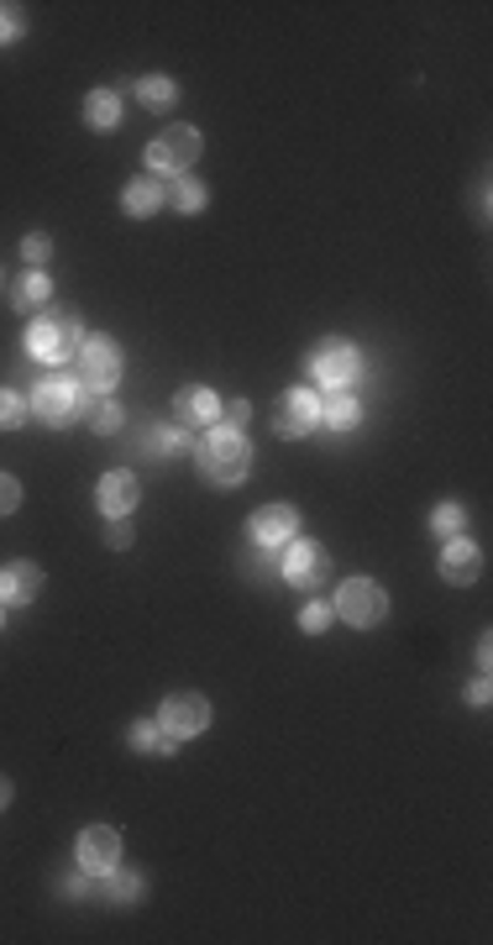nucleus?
<instances>
[{"label": "nucleus", "instance_id": "obj_1", "mask_svg": "<svg viewBox=\"0 0 493 945\" xmlns=\"http://www.w3.org/2000/svg\"><path fill=\"white\" fill-rule=\"evenodd\" d=\"M195 463H200L205 483L232 489V483H242V478L252 472V442H247L236 426H210L200 437V446H195Z\"/></svg>", "mask_w": 493, "mask_h": 945}, {"label": "nucleus", "instance_id": "obj_2", "mask_svg": "<svg viewBox=\"0 0 493 945\" xmlns=\"http://www.w3.org/2000/svg\"><path fill=\"white\" fill-rule=\"evenodd\" d=\"M79 347H85V326H79V316L74 310H42L37 321L27 326V353L37 357V363H69V357H79Z\"/></svg>", "mask_w": 493, "mask_h": 945}, {"label": "nucleus", "instance_id": "obj_3", "mask_svg": "<svg viewBox=\"0 0 493 945\" xmlns=\"http://www.w3.org/2000/svg\"><path fill=\"white\" fill-rule=\"evenodd\" d=\"M32 415H37L42 426H53V431L74 426V420L85 415V384H79V379H69V373L42 379V384L32 389Z\"/></svg>", "mask_w": 493, "mask_h": 945}, {"label": "nucleus", "instance_id": "obj_4", "mask_svg": "<svg viewBox=\"0 0 493 945\" xmlns=\"http://www.w3.org/2000/svg\"><path fill=\"white\" fill-rule=\"evenodd\" d=\"M310 373H316L320 389L347 394V389L357 384V373H362V357H357V347H352L347 336H325L316 347V357H310Z\"/></svg>", "mask_w": 493, "mask_h": 945}, {"label": "nucleus", "instance_id": "obj_5", "mask_svg": "<svg viewBox=\"0 0 493 945\" xmlns=\"http://www.w3.org/2000/svg\"><path fill=\"white\" fill-rule=\"evenodd\" d=\"M279 573L289 578L294 589L305 593H325L331 589V552L320 541H289V552L279 562Z\"/></svg>", "mask_w": 493, "mask_h": 945}, {"label": "nucleus", "instance_id": "obj_6", "mask_svg": "<svg viewBox=\"0 0 493 945\" xmlns=\"http://www.w3.org/2000/svg\"><path fill=\"white\" fill-rule=\"evenodd\" d=\"M336 615L347 625H357V630H368V625H378L389 615V593H383V584H373V578H347V584L336 589Z\"/></svg>", "mask_w": 493, "mask_h": 945}, {"label": "nucleus", "instance_id": "obj_7", "mask_svg": "<svg viewBox=\"0 0 493 945\" xmlns=\"http://www.w3.org/2000/svg\"><path fill=\"white\" fill-rule=\"evenodd\" d=\"M320 426V400L316 389H284L279 400H273V431L284 437V442H299V437H310Z\"/></svg>", "mask_w": 493, "mask_h": 945}, {"label": "nucleus", "instance_id": "obj_8", "mask_svg": "<svg viewBox=\"0 0 493 945\" xmlns=\"http://www.w3.org/2000/svg\"><path fill=\"white\" fill-rule=\"evenodd\" d=\"M158 731L169 740H195L200 731H210V699L200 694H169L158 709Z\"/></svg>", "mask_w": 493, "mask_h": 945}, {"label": "nucleus", "instance_id": "obj_9", "mask_svg": "<svg viewBox=\"0 0 493 945\" xmlns=\"http://www.w3.org/2000/svg\"><path fill=\"white\" fill-rule=\"evenodd\" d=\"M195 158H200V132H195V126H169L163 137L147 143V163H152L158 174H184Z\"/></svg>", "mask_w": 493, "mask_h": 945}, {"label": "nucleus", "instance_id": "obj_10", "mask_svg": "<svg viewBox=\"0 0 493 945\" xmlns=\"http://www.w3.org/2000/svg\"><path fill=\"white\" fill-rule=\"evenodd\" d=\"M121 379V347L111 342V336H85V347H79V384L85 389H116Z\"/></svg>", "mask_w": 493, "mask_h": 945}, {"label": "nucleus", "instance_id": "obj_11", "mask_svg": "<svg viewBox=\"0 0 493 945\" xmlns=\"http://www.w3.org/2000/svg\"><path fill=\"white\" fill-rule=\"evenodd\" d=\"M174 420L189 426V431H210V426L221 420V394L205 389V384H184L174 394Z\"/></svg>", "mask_w": 493, "mask_h": 945}, {"label": "nucleus", "instance_id": "obj_12", "mask_svg": "<svg viewBox=\"0 0 493 945\" xmlns=\"http://www.w3.org/2000/svg\"><path fill=\"white\" fill-rule=\"evenodd\" d=\"M74 857H79V867L85 872H111L121 861V835L111 825H89L79 830V840H74Z\"/></svg>", "mask_w": 493, "mask_h": 945}, {"label": "nucleus", "instance_id": "obj_13", "mask_svg": "<svg viewBox=\"0 0 493 945\" xmlns=\"http://www.w3.org/2000/svg\"><path fill=\"white\" fill-rule=\"evenodd\" d=\"M294 531H299V510L294 504H262L252 515V526H247V536L258 547H289Z\"/></svg>", "mask_w": 493, "mask_h": 945}, {"label": "nucleus", "instance_id": "obj_14", "mask_svg": "<svg viewBox=\"0 0 493 945\" xmlns=\"http://www.w3.org/2000/svg\"><path fill=\"white\" fill-rule=\"evenodd\" d=\"M435 567H441V578H446L452 589H467V584H478V573H483V552H478L467 536H452Z\"/></svg>", "mask_w": 493, "mask_h": 945}, {"label": "nucleus", "instance_id": "obj_15", "mask_svg": "<svg viewBox=\"0 0 493 945\" xmlns=\"http://www.w3.org/2000/svg\"><path fill=\"white\" fill-rule=\"evenodd\" d=\"M137 500H143V489H137V478H132L126 468L106 472V478H100V489H95V504H100L111 520L132 515V510H137Z\"/></svg>", "mask_w": 493, "mask_h": 945}, {"label": "nucleus", "instance_id": "obj_16", "mask_svg": "<svg viewBox=\"0 0 493 945\" xmlns=\"http://www.w3.org/2000/svg\"><path fill=\"white\" fill-rule=\"evenodd\" d=\"M42 599V567L37 562H5L0 567V604H32Z\"/></svg>", "mask_w": 493, "mask_h": 945}, {"label": "nucleus", "instance_id": "obj_17", "mask_svg": "<svg viewBox=\"0 0 493 945\" xmlns=\"http://www.w3.org/2000/svg\"><path fill=\"white\" fill-rule=\"evenodd\" d=\"M163 200H169V189H163V179H132V184H126V189H121V210H126V216H137V221H143V216H158V210H163Z\"/></svg>", "mask_w": 493, "mask_h": 945}, {"label": "nucleus", "instance_id": "obj_18", "mask_svg": "<svg viewBox=\"0 0 493 945\" xmlns=\"http://www.w3.org/2000/svg\"><path fill=\"white\" fill-rule=\"evenodd\" d=\"M48 299H53V279H48L42 268H27V273L11 279V305H16V310L32 316V310H42Z\"/></svg>", "mask_w": 493, "mask_h": 945}, {"label": "nucleus", "instance_id": "obj_19", "mask_svg": "<svg viewBox=\"0 0 493 945\" xmlns=\"http://www.w3.org/2000/svg\"><path fill=\"white\" fill-rule=\"evenodd\" d=\"M85 121L95 126V132H111L121 121V95L116 89H89L85 95Z\"/></svg>", "mask_w": 493, "mask_h": 945}, {"label": "nucleus", "instance_id": "obj_20", "mask_svg": "<svg viewBox=\"0 0 493 945\" xmlns=\"http://www.w3.org/2000/svg\"><path fill=\"white\" fill-rule=\"evenodd\" d=\"M137 100H143L147 111H169L178 100V85L169 74H147V79H137Z\"/></svg>", "mask_w": 493, "mask_h": 945}, {"label": "nucleus", "instance_id": "obj_21", "mask_svg": "<svg viewBox=\"0 0 493 945\" xmlns=\"http://www.w3.org/2000/svg\"><path fill=\"white\" fill-rule=\"evenodd\" d=\"M106 877H111V883H106V898H111V904H137V898H143V872H121V861H116Z\"/></svg>", "mask_w": 493, "mask_h": 945}, {"label": "nucleus", "instance_id": "obj_22", "mask_svg": "<svg viewBox=\"0 0 493 945\" xmlns=\"http://www.w3.org/2000/svg\"><path fill=\"white\" fill-rule=\"evenodd\" d=\"M132 746H137V751H158V757H174L178 740L163 736V731H158V720H137V725H132Z\"/></svg>", "mask_w": 493, "mask_h": 945}, {"label": "nucleus", "instance_id": "obj_23", "mask_svg": "<svg viewBox=\"0 0 493 945\" xmlns=\"http://www.w3.org/2000/svg\"><path fill=\"white\" fill-rule=\"evenodd\" d=\"M325 420H331V431H352L357 420H362V405L352 400V394H331V405H325Z\"/></svg>", "mask_w": 493, "mask_h": 945}, {"label": "nucleus", "instance_id": "obj_24", "mask_svg": "<svg viewBox=\"0 0 493 945\" xmlns=\"http://www.w3.org/2000/svg\"><path fill=\"white\" fill-rule=\"evenodd\" d=\"M463 520H467V510L457 500H441L435 504V515H431V526L441 536H463Z\"/></svg>", "mask_w": 493, "mask_h": 945}, {"label": "nucleus", "instance_id": "obj_25", "mask_svg": "<svg viewBox=\"0 0 493 945\" xmlns=\"http://www.w3.org/2000/svg\"><path fill=\"white\" fill-rule=\"evenodd\" d=\"M27 420V400L16 389H0V431H16Z\"/></svg>", "mask_w": 493, "mask_h": 945}, {"label": "nucleus", "instance_id": "obj_26", "mask_svg": "<svg viewBox=\"0 0 493 945\" xmlns=\"http://www.w3.org/2000/svg\"><path fill=\"white\" fill-rule=\"evenodd\" d=\"M89 426H95L100 437H116L121 426H126V415H121V405H111V400H100V405L89 410Z\"/></svg>", "mask_w": 493, "mask_h": 945}, {"label": "nucleus", "instance_id": "obj_27", "mask_svg": "<svg viewBox=\"0 0 493 945\" xmlns=\"http://www.w3.org/2000/svg\"><path fill=\"white\" fill-rule=\"evenodd\" d=\"M174 206L178 210H200L205 206V184H195V179H178V184H174Z\"/></svg>", "mask_w": 493, "mask_h": 945}, {"label": "nucleus", "instance_id": "obj_28", "mask_svg": "<svg viewBox=\"0 0 493 945\" xmlns=\"http://www.w3.org/2000/svg\"><path fill=\"white\" fill-rule=\"evenodd\" d=\"M325 625H331V604H305V610H299V630L320 636Z\"/></svg>", "mask_w": 493, "mask_h": 945}, {"label": "nucleus", "instance_id": "obj_29", "mask_svg": "<svg viewBox=\"0 0 493 945\" xmlns=\"http://www.w3.org/2000/svg\"><path fill=\"white\" fill-rule=\"evenodd\" d=\"M22 258H27V263H48V258H53V242L42 232H32L27 242H22Z\"/></svg>", "mask_w": 493, "mask_h": 945}, {"label": "nucleus", "instance_id": "obj_30", "mask_svg": "<svg viewBox=\"0 0 493 945\" xmlns=\"http://www.w3.org/2000/svg\"><path fill=\"white\" fill-rule=\"evenodd\" d=\"M22 27H27V22H22V11H16V5H0V42H16V37H22Z\"/></svg>", "mask_w": 493, "mask_h": 945}, {"label": "nucleus", "instance_id": "obj_31", "mask_svg": "<svg viewBox=\"0 0 493 945\" xmlns=\"http://www.w3.org/2000/svg\"><path fill=\"white\" fill-rule=\"evenodd\" d=\"M16 504H22V483L11 472H0V515H16Z\"/></svg>", "mask_w": 493, "mask_h": 945}, {"label": "nucleus", "instance_id": "obj_32", "mask_svg": "<svg viewBox=\"0 0 493 945\" xmlns=\"http://www.w3.org/2000/svg\"><path fill=\"white\" fill-rule=\"evenodd\" d=\"M106 547H116V552H126V547H132V520H126V515L106 526Z\"/></svg>", "mask_w": 493, "mask_h": 945}, {"label": "nucleus", "instance_id": "obj_33", "mask_svg": "<svg viewBox=\"0 0 493 945\" xmlns=\"http://www.w3.org/2000/svg\"><path fill=\"white\" fill-rule=\"evenodd\" d=\"M184 446H189V437H184V431H158V437H152V452H184Z\"/></svg>", "mask_w": 493, "mask_h": 945}, {"label": "nucleus", "instance_id": "obj_34", "mask_svg": "<svg viewBox=\"0 0 493 945\" xmlns=\"http://www.w3.org/2000/svg\"><path fill=\"white\" fill-rule=\"evenodd\" d=\"M467 699H472V704H489V678L467 683Z\"/></svg>", "mask_w": 493, "mask_h": 945}, {"label": "nucleus", "instance_id": "obj_35", "mask_svg": "<svg viewBox=\"0 0 493 945\" xmlns=\"http://www.w3.org/2000/svg\"><path fill=\"white\" fill-rule=\"evenodd\" d=\"M226 415H232V426H247V420H252V405H247V400H236Z\"/></svg>", "mask_w": 493, "mask_h": 945}, {"label": "nucleus", "instance_id": "obj_36", "mask_svg": "<svg viewBox=\"0 0 493 945\" xmlns=\"http://www.w3.org/2000/svg\"><path fill=\"white\" fill-rule=\"evenodd\" d=\"M5 803H11V783L0 777V809H5Z\"/></svg>", "mask_w": 493, "mask_h": 945}, {"label": "nucleus", "instance_id": "obj_37", "mask_svg": "<svg viewBox=\"0 0 493 945\" xmlns=\"http://www.w3.org/2000/svg\"><path fill=\"white\" fill-rule=\"evenodd\" d=\"M0 630H5V604H0Z\"/></svg>", "mask_w": 493, "mask_h": 945}]
</instances>
